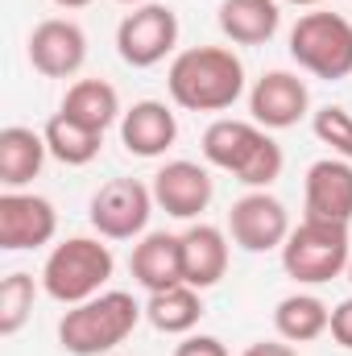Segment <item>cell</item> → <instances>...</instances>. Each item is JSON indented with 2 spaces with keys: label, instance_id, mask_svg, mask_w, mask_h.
Listing matches in <instances>:
<instances>
[{
  "label": "cell",
  "instance_id": "6da1fadb",
  "mask_svg": "<svg viewBox=\"0 0 352 356\" xmlns=\"http://www.w3.org/2000/svg\"><path fill=\"white\" fill-rule=\"evenodd\" d=\"M166 91L186 112H228L245 95V63L228 46H191L175 54Z\"/></svg>",
  "mask_w": 352,
  "mask_h": 356
},
{
  "label": "cell",
  "instance_id": "7a4b0ae2",
  "mask_svg": "<svg viewBox=\"0 0 352 356\" xmlns=\"http://www.w3.org/2000/svg\"><path fill=\"white\" fill-rule=\"evenodd\" d=\"M203 158L207 166L232 175L237 182H245L249 191H269L282 178V145L269 137V129H262L257 120H232L220 116L203 129Z\"/></svg>",
  "mask_w": 352,
  "mask_h": 356
},
{
  "label": "cell",
  "instance_id": "3957f363",
  "mask_svg": "<svg viewBox=\"0 0 352 356\" xmlns=\"http://www.w3.org/2000/svg\"><path fill=\"white\" fill-rule=\"evenodd\" d=\"M141 315L145 307L133 294L104 290L79 307H67V315L58 319V344L71 356H108L133 336Z\"/></svg>",
  "mask_w": 352,
  "mask_h": 356
},
{
  "label": "cell",
  "instance_id": "277c9868",
  "mask_svg": "<svg viewBox=\"0 0 352 356\" xmlns=\"http://www.w3.org/2000/svg\"><path fill=\"white\" fill-rule=\"evenodd\" d=\"M112 273H116V257L104 241L67 236L63 245L50 249V257L42 266V290L63 307H79L95 294H104Z\"/></svg>",
  "mask_w": 352,
  "mask_h": 356
},
{
  "label": "cell",
  "instance_id": "5b68a950",
  "mask_svg": "<svg viewBox=\"0 0 352 356\" xmlns=\"http://www.w3.org/2000/svg\"><path fill=\"white\" fill-rule=\"evenodd\" d=\"M349 261H352L349 224L307 220L303 216V224L290 228V236L282 245V269L298 286H323V282L349 273Z\"/></svg>",
  "mask_w": 352,
  "mask_h": 356
},
{
  "label": "cell",
  "instance_id": "8992f818",
  "mask_svg": "<svg viewBox=\"0 0 352 356\" xmlns=\"http://www.w3.org/2000/svg\"><path fill=\"white\" fill-rule=\"evenodd\" d=\"M290 58L328 83L352 75V21L340 13H303L290 29Z\"/></svg>",
  "mask_w": 352,
  "mask_h": 356
},
{
  "label": "cell",
  "instance_id": "52a82bcc",
  "mask_svg": "<svg viewBox=\"0 0 352 356\" xmlns=\"http://www.w3.org/2000/svg\"><path fill=\"white\" fill-rule=\"evenodd\" d=\"M175 46H178V13L170 4H158V0L137 4L116 25V54L133 71L166 63V54H175Z\"/></svg>",
  "mask_w": 352,
  "mask_h": 356
},
{
  "label": "cell",
  "instance_id": "ba28073f",
  "mask_svg": "<svg viewBox=\"0 0 352 356\" xmlns=\"http://www.w3.org/2000/svg\"><path fill=\"white\" fill-rule=\"evenodd\" d=\"M154 216V191L137 178H112L91 195L88 220L104 241H137Z\"/></svg>",
  "mask_w": 352,
  "mask_h": 356
},
{
  "label": "cell",
  "instance_id": "9c48e42d",
  "mask_svg": "<svg viewBox=\"0 0 352 356\" xmlns=\"http://www.w3.org/2000/svg\"><path fill=\"white\" fill-rule=\"evenodd\" d=\"M228 236L245 253H273L290 236V216L286 203L273 199L269 191H249L232 203L228 211Z\"/></svg>",
  "mask_w": 352,
  "mask_h": 356
},
{
  "label": "cell",
  "instance_id": "30bf717a",
  "mask_svg": "<svg viewBox=\"0 0 352 356\" xmlns=\"http://www.w3.org/2000/svg\"><path fill=\"white\" fill-rule=\"evenodd\" d=\"M58 232V211L50 199L33 191H4L0 195V249L4 253H25L50 245Z\"/></svg>",
  "mask_w": 352,
  "mask_h": 356
},
{
  "label": "cell",
  "instance_id": "8fae6325",
  "mask_svg": "<svg viewBox=\"0 0 352 356\" xmlns=\"http://www.w3.org/2000/svg\"><path fill=\"white\" fill-rule=\"evenodd\" d=\"M29 63L46 79H71L88 63V33L67 17H50L29 33Z\"/></svg>",
  "mask_w": 352,
  "mask_h": 356
},
{
  "label": "cell",
  "instance_id": "7c38bea8",
  "mask_svg": "<svg viewBox=\"0 0 352 356\" xmlns=\"http://www.w3.org/2000/svg\"><path fill=\"white\" fill-rule=\"evenodd\" d=\"M150 191H154V203H158L166 216H175V220H199V216L207 211L211 195H216V182L207 175V166L178 158V162H166V166L154 175Z\"/></svg>",
  "mask_w": 352,
  "mask_h": 356
},
{
  "label": "cell",
  "instance_id": "4fadbf2b",
  "mask_svg": "<svg viewBox=\"0 0 352 356\" xmlns=\"http://www.w3.org/2000/svg\"><path fill=\"white\" fill-rule=\"evenodd\" d=\"M249 112H253V120L262 129H269V133L294 129L311 112V91H307V83L298 75H290V71H265L262 79L253 83V91H249Z\"/></svg>",
  "mask_w": 352,
  "mask_h": 356
},
{
  "label": "cell",
  "instance_id": "5bb4252c",
  "mask_svg": "<svg viewBox=\"0 0 352 356\" xmlns=\"http://www.w3.org/2000/svg\"><path fill=\"white\" fill-rule=\"evenodd\" d=\"M303 211L307 220L352 224V162L319 158L303 178Z\"/></svg>",
  "mask_w": 352,
  "mask_h": 356
},
{
  "label": "cell",
  "instance_id": "9a60e30c",
  "mask_svg": "<svg viewBox=\"0 0 352 356\" xmlns=\"http://www.w3.org/2000/svg\"><path fill=\"white\" fill-rule=\"evenodd\" d=\"M178 141V120L162 99H141L120 116V145L133 158H162Z\"/></svg>",
  "mask_w": 352,
  "mask_h": 356
},
{
  "label": "cell",
  "instance_id": "2e32d148",
  "mask_svg": "<svg viewBox=\"0 0 352 356\" xmlns=\"http://www.w3.org/2000/svg\"><path fill=\"white\" fill-rule=\"evenodd\" d=\"M129 269H133L137 286H145L150 294L182 286V236H175V232H145L133 245Z\"/></svg>",
  "mask_w": 352,
  "mask_h": 356
},
{
  "label": "cell",
  "instance_id": "e0dca14e",
  "mask_svg": "<svg viewBox=\"0 0 352 356\" xmlns=\"http://www.w3.org/2000/svg\"><path fill=\"white\" fill-rule=\"evenodd\" d=\"M182 236V282L195 290H211L228 273V236L216 224H191Z\"/></svg>",
  "mask_w": 352,
  "mask_h": 356
},
{
  "label": "cell",
  "instance_id": "ac0fdd59",
  "mask_svg": "<svg viewBox=\"0 0 352 356\" xmlns=\"http://www.w3.org/2000/svg\"><path fill=\"white\" fill-rule=\"evenodd\" d=\"M50 149H46V137L25 129V124H8L0 129V186L4 191H21L29 186L33 178L42 175Z\"/></svg>",
  "mask_w": 352,
  "mask_h": 356
},
{
  "label": "cell",
  "instance_id": "d6986e66",
  "mask_svg": "<svg viewBox=\"0 0 352 356\" xmlns=\"http://www.w3.org/2000/svg\"><path fill=\"white\" fill-rule=\"evenodd\" d=\"M216 21L232 46H265L282 25V8L278 0H220Z\"/></svg>",
  "mask_w": 352,
  "mask_h": 356
},
{
  "label": "cell",
  "instance_id": "ffe728a7",
  "mask_svg": "<svg viewBox=\"0 0 352 356\" xmlns=\"http://www.w3.org/2000/svg\"><path fill=\"white\" fill-rule=\"evenodd\" d=\"M63 116H71L75 124H83L91 133H108L125 112H120V95L108 79H75L63 95Z\"/></svg>",
  "mask_w": 352,
  "mask_h": 356
},
{
  "label": "cell",
  "instance_id": "44dd1931",
  "mask_svg": "<svg viewBox=\"0 0 352 356\" xmlns=\"http://www.w3.org/2000/svg\"><path fill=\"white\" fill-rule=\"evenodd\" d=\"M332 323V307L315 294H286L273 307V332L286 344H311L328 332Z\"/></svg>",
  "mask_w": 352,
  "mask_h": 356
},
{
  "label": "cell",
  "instance_id": "7402d4cb",
  "mask_svg": "<svg viewBox=\"0 0 352 356\" xmlns=\"http://www.w3.org/2000/svg\"><path fill=\"white\" fill-rule=\"evenodd\" d=\"M203 290H195V286H170V290H158V294H150V302H145V319L162 332V336H191L195 327H199V319H203V298H199Z\"/></svg>",
  "mask_w": 352,
  "mask_h": 356
},
{
  "label": "cell",
  "instance_id": "603a6c76",
  "mask_svg": "<svg viewBox=\"0 0 352 356\" xmlns=\"http://www.w3.org/2000/svg\"><path fill=\"white\" fill-rule=\"evenodd\" d=\"M42 137H46L50 158L63 162V166H88V162L99 158V145H104V133H91V129L75 124V120L63 116V112H54V116L46 120Z\"/></svg>",
  "mask_w": 352,
  "mask_h": 356
},
{
  "label": "cell",
  "instance_id": "cb8c5ba5",
  "mask_svg": "<svg viewBox=\"0 0 352 356\" xmlns=\"http://www.w3.org/2000/svg\"><path fill=\"white\" fill-rule=\"evenodd\" d=\"M33 298H38V282L33 273H8L0 282V336H17L29 315H33Z\"/></svg>",
  "mask_w": 352,
  "mask_h": 356
},
{
  "label": "cell",
  "instance_id": "d4e9b609",
  "mask_svg": "<svg viewBox=\"0 0 352 356\" xmlns=\"http://www.w3.org/2000/svg\"><path fill=\"white\" fill-rule=\"evenodd\" d=\"M311 129L332 149V158L352 162V112H344L340 104H323L319 112H311Z\"/></svg>",
  "mask_w": 352,
  "mask_h": 356
},
{
  "label": "cell",
  "instance_id": "484cf974",
  "mask_svg": "<svg viewBox=\"0 0 352 356\" xmlns=\"http://www.w3.org/2000/svg\"><path fill=\"white\" fill-rule=\"evenodd\" d=\"M328 332H332V340L352 353V298H344L340 307H332V323H328Z\"/></svg>",
  "mask_w": 352,
  "mask_h": 356
},
{
  "label": "cell",
  "instance_id": "4316f807",
  "mask_svg": "<svg viewBox=\"0 0 352 356\" xmlns=\"http://www.w3.org/2000/svg\"><path fill=\"white\" fill-rule=\"evenodd\" d=\"M175 356H228V348L216 336H182V344L175 348Z\"/></svg>",
  "mask_w": 352,
  "mask_h": 356
},
{
  "label": "cell",
  "instance_id": "83f0119b",
  "mask_svg": "<svg viewBox=\"0 0 352 356\" xmlns=\"http://www.w3.org/2000/svg\"><path fill=\"white\" fill-rule=\"evenodd\" d=\"M241 356H298L286 340H257V344H249Z\"/></svg>",
  "mask_w": 352,
  "mask_h": 356
},
{
  "label": "cell",
  "instance_id": "f1b7e54d",
  "mask_svg": "<svg viewBox=\"0 0 352 356\" xmlns=\"http://www.w3.org/2000/svg\"><path fill=\"white\" fill-rule=\"evenodd\" d=\"M54 4H58V8H88L91 0H54Z\"/></svg>",
  "mask_w": 352,
  "mask_h": 356
},
{
  "label": "cell",
  "instance_id": "f546056e",
  "mask_svg": "<svg viewBox=\"0 0 352 356\" xmlns=\"http://www.w3.org/2000/svg\"><path fill=\"white\" fill-rule=\"evenodd\" d=\"M286 4H298V8H315V4H323V0H286Z\"/></svg>",
  "mask_w": 352,
  "mask_h": 356
},
{
  "label": "cell",
  "instance_id": "4dcf8cb0",
  "mask_svg": "<svg viewBox=\"0 0 352 356\" xmlns=\"http://www.w3.org/2000/svg\"><path fill=\"white\" fill-rule=\"evenodd\" d=\"M116 4H129V8H137V4H150V0H116Z\"/></svg>",
  "mask_w": 352,
  "mask_h": 356
},
{
  "label": "cell",
  "instance_id": "1f68e13d",
  "mask_svg": "<svg viewBox=\"0 0 352 356\" xmlns=\"http://www.w3.org/2000/svg\"><path fill=\"white\" fill-rule=\"evenodd\" d=\"M349 282H352V261H349Z\"/></svg>",
  "mask_w": 352,
  "mask_h": 356
},
{
  "label": "cell",
  "instance_id": "d6a6232c",
  "mask_svg": "<svg viewBox=\"0 0 352 356\" xmlns=\"http://www.w3.org/2000/svg\"><path fill=\"white\" fill-rule=\"evenodd\" d=\"M108 356H116V353H108Z\"/></svg>",
  "mask_w": 352,
  "mask_h": 356
}]
</instances>
